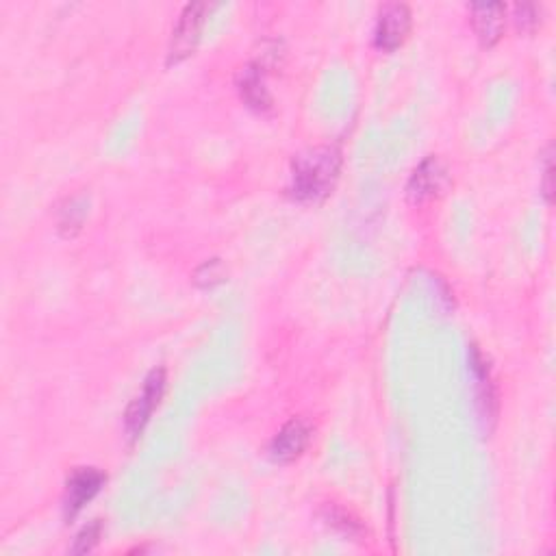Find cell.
<instances>
[{
    "label": "cell",
    "mask_w": 556,
    "mask_h": 556,
    "mask_svg": "<svg viewBox=\"0 0 556 556\" xmlns=\"http://www.w3.org/2000/svg\"><path fill=\"white\" fill-rule=\"evenodd\" d=\"M339 166H341V155L337 148L331 146H318L298 155L292 170L294 196L298 200H307V202L326 198L335 187Z\"/></svg>",
    "instance_id": "obj_1"
},
{
    "label": "cell",
    "mask_w": 556,
    "mask_h": 556,
    "mask_svg": "<svg viewBox=\"0 0 556 556\" xmlns=\"http://www.w3.org/2000/svg\"><path fill=\"white\" fill-rule=\"evenodd\" d=\"M163 389H166V372L153 370L144 381L142 394L131 402V407H129V411H126V417H124L126 433H129L133 439L144 431V426L148 424L150 415H153L155 407L163 396Z\"/></svg>",
    "instance_id": "obj_2"
},
{
    "label": "cell",
    "mask_w": 556,
    "mask_h": 556,
    "mask_svg": "<svg viewBox=\"0 0 556 556\" xmlns=\"http://www.w3.org/2000/svg\"><path fill=\"white\" fill-rule=\"evenodd\" d=\"M205 11L207 5L196 3V5H187L183 9V14L179 18V24L172 33V44H170V63L185 59L189 53H192L198 37H200V29L202 22H205Z\"/></svg>",
    "instance_id": "obj_3"
},
{
    "label": "cell",
    "mask_w": 556,
    "mask_h": 556,
    "mask_svg": "<svg viewBox=\"0 0 556 556\" xmlns=\"http://www.w3.org/2000/svg\"><path fill=\"white\" fill-rule=\"evenodd\" d=\"M411 29V11L407 5H385L376 22V46L383 50L398 48Z\"/></svg>",
    "instance_id": "obj_4"
},
{
    "label": "cell",
    "mask_w": 556,
    "mask_h": 556,
    "mask_svg": "<svg viewBox=\"0 0 556 556\" xmlns=\"http://www.w3.org/2000/svg\"><path fill=\"white\" fill-rule=\"evenodd\" d=\"M105 485V474L94 470V467H81L68 480L66 489V515H77L87 502H90L100 487Z\"/></svg>",
    "instance_id": "obj_5"
},
{
    "label": "cell",
    "mask_w": 556,
    "mask_h": 556,
    "mask_svg": "<svg viewBox=\"0 0 556 556\" xmlns=\"http://www.w3.org/2000/svg\"><path fill=\"white\" fill-rule=\"evenodd\" d=\"M309 437H311V431H309L307 422H302V420L287 422L281 428V433H278L272 441V446H270L272 459L278 463L296 461L300 454L305 452V448L309 444Z\"/></svg>",
    "instance_id": "obj_6"
},
{
    "label": "cell",
    "mask_w": 556,
    "mask_h": 556,
    "mask_svg": "<svg viewBox=\"0 0 556 556\" xmlns=\"http://www.w3.org/2000/svg\"><path fill=\"white\" fill-rule=\"evenodd\" d=\"M444 179H446V170H444V166H441V161L435 157L426 159L411 176L409 198L413 202H424L428 198H433L439 192V187H441V183H444Z\"/></svg>",
    "instance_id": "obj_7"
},
{
    "label": "cell",
    "mask_w": 556,
    "mask_h": 556,
    "mask_svg": "<svg viewBox=\"0 0 556 556\" xmlns=\"http://www.w3.org/2000/svg\"><path fill=\"white\" fill-rule=\"evenodd\" d=\"M474 29L485 46L496 44L504 31V5L500 3H480L472 5Z\"/></svg>",
    "instance_id": "obj_8"
},
{
    "label": "cell",
    "mask_w": 556,
    "mask_h": 556,
    "mask_svg": "<svg viewBox=\"0 0 556 556\" xmlns=\"http://www.w3.org/2000/svg\"><path fill=\"white\" fill-rule=\"evenodd\" d=\"M242 96L248 100V105L255 109L270 107V96L265 92V85L259 77L257 68H248L242 74Z\"/></svg>",
    "instance_id": "obj_9"
},
{
    "label": "cell",
    "mask_w": 556,
    "mask_h": 556,
    "mask_svg": "<svg viewBox=\"0 0 556 556\" xmlns=\"http://www.w3.org/2000/svg\"><path fill=\"white\" fill-rule=\"evenodd\" d=\"M100 530H103V526H100V522L96 520V522H92L90 526H85L81 533H79V537H77V541H74V546H72V554H85V552H92L94 550V546L98 543V539H100Z\"/></svg>",
    "instance_id": "obj_10"
}]
</instances>
